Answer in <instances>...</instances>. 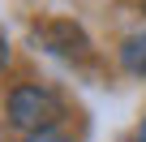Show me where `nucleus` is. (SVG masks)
<instances>
[{
  "mask_svg": "<svg viewBox=\"0 0 146 142\" xmlns=\"http://www.w3.org/2000/svg\"><path fill=\"white\" fill-rule=\"evenodd\" d=\"M9 121H13L17 129L39 133V129H52V125L60 121V103H56V95L43 91V86H17V91L9 95Z\"/></svg>",
  "mask_w": 146,
  "mask_h": 142,
  "instance_id": "obj_1",
  "label": "nucleus"
},
{
  "mask_svg": "<svg viewBox=\"0 0 146 142\" xmlns=\"http://www.w3.org/2000/svg\"><path fill=\"white\" fill-rule=\"evenodd\" d=\"M43 43L56 56H69V60H82L90 52V39L82 35V26H73V22H47L43 26Z\"/></svg>",
  "mask_w": 146,
  "mask_h": 142,
  "instance_id": "obj_2",
  "label": "nucleus"
},
{
  "mask_svg": "<svg viewBox=\"0 0 146 142\" xmlns=\"http://www.w3.org/2000/svg\"><path fill=\"white\" fill-rule=\"evenodd\" d=\"M120 65L129 69V73H142V78H146V35L125 39V47H120Z\"/></svg>",
  "mask_w": 146,
  "mask_h": 142,
  "instance_id": "obj_3",
  "label": "nucleus"
},
{
  "mask_svg": "<svg viewBox=\"0 0 146 142\" xmlns=\"http://www.w3.org/2000/svg\"><path fill=\"white\" fill-rule=\"evenodd\" d=\"M26 142H64V138H60V133H52V129H39V133H30Z\"/></svg>",
  "mask_w": 146,
  "mask_h": 142,
  "instance_id": "obj_4",
  "label": "nucleus"
},
{
  "mask_svg": "<svg viewBox=\"0 0 146 142\" xmlns=\"http://www.w3.org/2000/svg\"><path fill=\"white\" fill-rule=\"evenodd\" d=\"M9 65V43H5V35H0V69Z\"/></svg>",
  "mask_w": 146,
  "mask_h": 142,
  "instance_id": "obj_5",
  "label": "nucleus"
},
{
  "mask_svg": "<svg viewBox=\"0 0 146 142\" xmlns=\"http://www.w3.org/2000/svg\"><path fill=\"white\" fill-rule=\"evenodd\" d=\"M137 142H146V121H142V129H137Z\"/></svg>",
  "mask_w": 146,
  "mask_h": 142,
  "instance_id": "obj_6",
  "label": "nucleus"
},
{
  "mask_svg": "<svg viewBox=\"0 0 146 142\" xmlns=\"http://www.w3.org/2000/svg\"><path fill=\"white\" fill-rule=\"evenodd\" d=\"M142 9H146V5H142Z\"/></svg>",
  "mask_w": 146,
  "mask_h": 142,
  "instance_id": "obj_7",
  "label": "nucleus"
}]
</instances>
